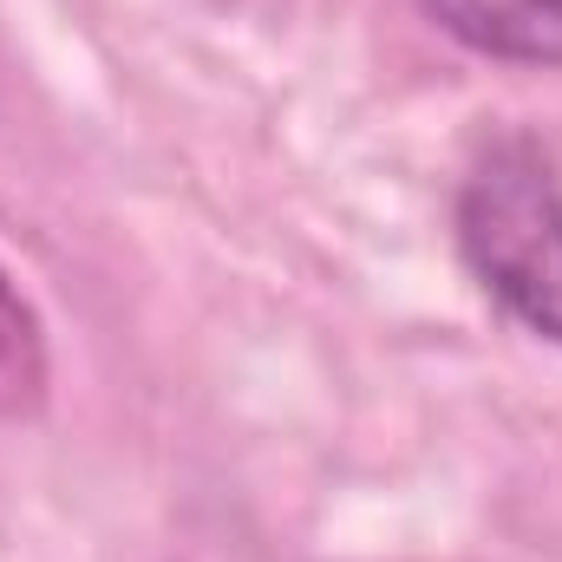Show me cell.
<instances>
[{
	"label": "cell",
	"instance_id": "1",
	"mask_svg": "<svg viewBox=\"0 0 562 562\" xmlns=\"http://www.w3.org/2000/svg\"><path fill=\"white\" fill-rule=\"evenodd\" d=\"M451 243L484 301L562 347V170L543 144L497 138L451 190Z\"/></svg>",
	"mask_w": 562,
	"mask_h": 562
},
{
	"label": "cell",
	"instance_id": "2",
	"mask_svg": "<svg viewBox=\"0 0 562 562\" xmlns=\"http://www.w3.org/2000/svg\"><path fill=\"white\" fill-rule=\"evenodd\" d=\"M419 13L477 59L562 72V0H419Z\"/></svg>",
	"mask_w": 562,
	"mask_h": 562
},
{
	"label": "cell",
	"instance_id": "3",
	"mask_svg": "<svg viewBox=\"0 0 562 562\" xmlns=\"http://www.w3.org/2000/svg\"><path fill=\"white\" fill-rule=\"evenodd\" d=\"M46 400H53V347H46V327H40L33 301L20 294V281L0 269V425L40 419Z\"/></svg>",
	"mask_w": 562,
	"mask_h": 562
}]
</instances>
